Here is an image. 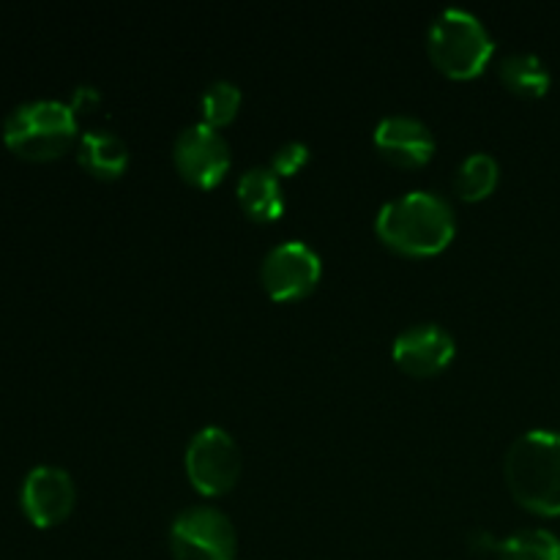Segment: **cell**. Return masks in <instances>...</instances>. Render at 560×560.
<instances>
[{
	"label": "cell",
	"instance_id": "1",
	"mask_svg": "<svg viewBox=\"0 0 560 560\" xmlns=\"http://www.w3.org/2000/svg\"><path fill=\"white\" fill-rule=\"evenodd\" d=\"M375 233L402 255H438L457 233V213L443 195L430 189H410L383 202L375 217Z\"/></svg>",
	"mask_w": 560,
	"mask_h": 560
},
{
	"label": "cell",
	"instance_id": "2",
	"mask_svg": "<svg viewBox=\"0 0 560 560\" xmlns=\"http://www.w3.org/2000/svg\"><path fill=\"white\" fill-rule=\"evenodd\" d=\"M503 476L514 501L545 517L560 514V432L528 430L509 446Z\"/></svg>",
	"mask_w": 560,
	"mask_h": 560
},
{
	"label": "cell",
	"instance_id": "3",
	"mask_svg": "<svg viewBox=\"0 0 560 560\" xmlns=\"http://www.w3.org/2000/svg\"><path fill=\"white\" fill-rule=\"evenodd\" d=\"M77 137V113L60 98H31L5 115L3 142L31 162L58 159Z\"/></svg>",
	"mask_w": 560,
	"mask_h": 560
},
{
	"label": "cell",
	"instance_id": "4",
	"mask_svg": "<svg viewBox=\"0 0 560 560\" xmlns=\"http://www.w3.org/2000/svg\"><path fill=\"white\" fill-rule=\"evenodd\" d=\"M427 49L443 74L468 80L485 71L495 52V42L481 16L463 5H446L432 16L430 31H427Z\"/></svg>",
	"mask_w": 560,
	"mask_h": 560
},
{
	"label": "cell",
	"instance_id": "5",
	"mask_svg": "<svg viewBox=\"0 0 560 560\" xmlns=\"http://www.w3.org/2000/svg\"><path fill=\"white\" fill-rule=\"evenodd\" d=\"M170 552L175 560H235L238 534L222 509L195 503L170 523Z\"/></svg>",
	"mask_w": 560,
	"mask_h": 560
},
{
	"label": "cell",
	"instance_id": "6",
	"mask_svg": "<svg viewBox=\"0 0 560 560\" xmlns=\"http://www.w3.org/2000/svg\"><path fill=\"white\" fill-rule=\"evenodd\" d=\"M186 474L202 495H222L238 481L241 452L224 427L206 424L186 443Z\"/></svg>",
	"mask_w": 560,
	"mask_h": 560
},
{
	"label": "cell",
	"instance_id": "7",
	"mask_svg": "<svg viewBox=\"0 0 560 560\" xmlns=\"http://www.w3.org/2000/svg\"><path fill=\"white\" fill-rule=\"evenodd\" d=\"M323 260L312 244L288 238L273 244L260 262V282L277 301L304 299L320 282Z\"/></svg>",
	"mask_w": 560,
	"mask_h": 560
},
{
	"label": "cell",
	"instance_id": "8",
	"mask_svg": "<svg viewBox=\"0 0 560 560\" xmlns=\"http://www.w3.org/2000/svg\"><path fill=\"white\" fill-rule=\"evenodd\" d=\"M173 162L178 173L195 186H213L230 170V145L217 126L206 120L184 126L173 142Z\"/></svg>",
	"mask_w": 560,
	"mask_h": 560
},
{
	"label": "cell",
	"instance_id": "9",
	"mask_svg": "<svg viewBox=\"0 0 560 560\" xmlns=\"http://www.w3.org/2000/svg\"><path fill=\"white\" fill-rule=\"evenodd\" d=\"M74 479L60 465H36L22 479L20 506L36 528H52V525L63 523L74 509Z\"/></svg>",
	"mask_w": 560,
	"mask_h": 560
},
{
	"label": "cell",
	"instance_id": "10",
	"mask_svg": "<svg viewBox=\"0 0 560 560\" xmlns=\"http://www.w3.org/2000/svg\"><path fill=\"white\" fill-rule=\"evenodd\" d=\"M457 353L452 331L441 323H413L394 337L392 355L410 375H435L446 370Z\"/></svg>",
	"mask_w": 560,
	"mask_h": 560
},
{
	"label": "cell",
	"instance_id": "11",
	"mask_svg": "<svg viewBox=\"0 0 560 560\" xmlns=\"http://www.w3.org/2000/svg\"><path fill=\"white\" fill-rule=\"evenodd\" d=\"M377 151L399 167H421L435 153V135L421 118L408 113L383 115L375 126Z\"/></svg>",
	"mask_w": 560,
	"mask_h": 560
},
{
	"label": "cell",
	"instance_id": "12",
	"mask_svg": "<svg viewBox=\"0 0 560 560\" xmlns=\"http://www.w3.org/2000/svg\"><path fill=\"white\" fill-rule=\"evenodd\" d=\"M235 197L246 217L255 222H273L284 211L282 178L266 164H255L241 173L238 184H235Z\"/></svg>",
	"mask_w": 560,
	"mask_h": 560
},
{
	"label": "cell",
	"instance_id": "13",
	"mask_svg": "<svg viewBox=\"0 0 560 560\" xmlns=\"http://www.w3.org/2000/svg\"><path fill=\"white\" fill-rule=\"evenodd\" d=\"M77 162L96 178H118L129 164V145L118 131L93 126L77 140Z\"/></svg>",
	"mask_w": 560,
	"mask_h": 560
},
{
	"label": "cell",
	"instance_id": "14",
	"mask_svg": "<svg viewBox=\"0 0 560 560\" xmlns=\"http://www.w3.org/2000/svg\"><path fill=\"white\" fill-rule=\"evenodd\" d=\"M498 77L509 91L520 96L539 98L550 91V69L536 52H509L498 60Z\"/></svg>",
	"mask_w": 560,
	"mask_h": 560
},
{
	"label": "cell",
	"instance_id": "15",
	"mask_svg": "<svg viewBox=\"0 0 560 560\" xmlns=\"http://www.w3.org/2000/svg\"><path fill=\"white\" fill-rule=\"evenodd\" d=\"M501 178V164L492 153L474 151L454 170V191L463 200H485Z\"/></svg>",
	"mask_w": 560,
	"mask_h": 560
},
{
	"label": "cell",
	"instance_id": "16",
	"mask_svg": "<svg viewBox=\"0 0 560 560\" xmlns=\"http://www.w3.org/2000/svg\"><path fill=\"white\" fill-rule=\"evenodd\" d=\"M501 560H560V536L547 528H523L495 545Z\"/></svg>",
	"mask_w": 560,
	"mask_h": 560
},
{
	"label": "cell",
	"instance_id": "17",
	"mask_svg": "<svg viewBox=\"0 0 560 560\" xmlns=\"http://www.w3.org/2000/svg\"><path fill=\"white\" fill-rule=\"evenodd\" d=\"M241 107V88L233 80H211L200 93V113L208 126H224L235 118Z\"/></svg>",
	"mask_w": 560,
	"mask_h": 560
},
{
	"label": "cell",
	"instance_id": "18",
	"mask_svg": "<svg viewBox=\"0 0 560 560\" xmlns=\"http://www.w3.org/2000/svg\"><path fill=\"white\" fill-rule=\"evenodd\" d=\"M306 162H310V145H306L304 140H288L271 153V164H268V167H271L279 178H284V175L299 173Z\"/></svg>",
	"mask_w": 560,
	"mask_h": 560
},
{
	"label": "cell",
	"instance_id": "19",
	"mask_svg": "<svg viewBox=\"0 0 560 560\" xmlns=\"http://www.w3.org/2000/svg\"><path fill=\"white\" fill-rule=\"evenodd\" d=\"M96 102H98L96 88H93V85H80V88H77L74 102H71V107H74V109H80V107H91V104H96Z\"/></svg>",
	"mask_w": 560,
	"mask_h": 560
}]
</instances>
